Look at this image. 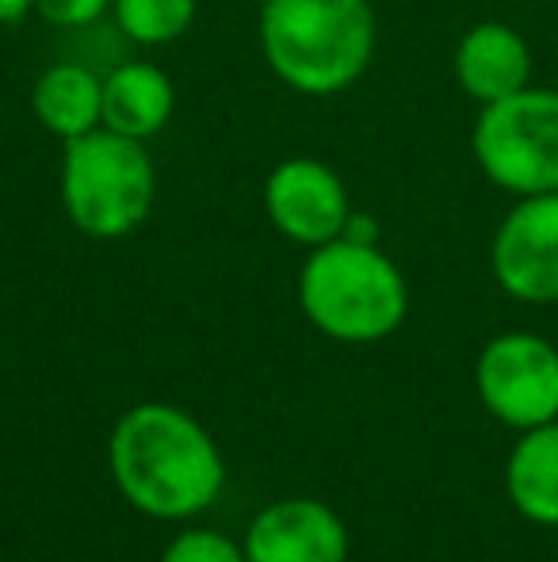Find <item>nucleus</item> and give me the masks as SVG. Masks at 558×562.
<instances>
[{"label": "nucleus", "instance_id": "nucleus-1", "mask_svg": "<svg viewBox=\"0 0 558 562\" xmlns=\"http://www.w3.org/2000/svg\"><path fill=\"white\" fill-rule=\"evenodd\" d=\"M107 463L119 494L146 517L203 513L226 482L223 451L192 414L164 402L135 406L112 432Z\"/></svg>", "mask_w": 558, "mask_h": 562}, {"label": "nucleus", "instance_id": "nucleus-2", "mask_svg": "<svg viewBox=\"0 0 558 562\" xmlns=\"http://www.w3.org/2000/svg\"><path fill=\"white\" fill-rule=\"evenodd\" d=\"M257 43L291 92L337 97L367 74L379 23L372 0H261Z\"/></svg>", "mask_w": 558, "mask_h": 562}, {"label": "nucleus", "instance_id": "nucleus-3", "mask_svg": "<svg viewBox=\"0 0 558 562\" xmlns=\"http://www.w3.org/2000/svg\"><path fill=\"white\" fill-rule=\"evenodd\" d=\"M303 314L326 337L344 345H372L390 337L410 311L406 276L379 241L333 237L306 257L298 272Z\"/></svg>", "mask_w": 558, "mask_h": 562}, {"label": "nucleus", "instance_id": "nucleus-4", "mask_svg": "<svg viewBox=\"0 0 558 562\" xmlns=\"http://www.w3.org/2000/svg\"><path fill=\"white\" fill-rule=\"evenodd\" d=\"M58 195L69 223L96 241L135 234L157 200V169L146 142L123 138L107 126L66 142Z\"/></svg>", "mask_w": 558, "mask_h": 562}, {"label": "nucleus", "instance_id": "nucleus-5", "mask_svg": "<svg viewBox=\"0 0 558 562\" xmlns=\"http://www.w3.org/2000/svg\"><path fill=\"white\" fill-rule=\"evenodd\" d=\"M470 149L486 177L513 195L558 192V92L528 89L486 104Z\"/></svg>", "mask_w": 558, "mask_h": 562}, {"label": "nucleus", "instance_id": "nucleus-6", "mask_svg": "<svg viewBox=\"0 0 558 562\" xmlns=\"http://www.w3.org/2000/svg\"><path fill=\"white\" fill-rule=\"evenodd\" d=\"M482 406L509 429L558 422V348L536 334H501L475 363Z\"/></svg>", "mask_w": 558, "mask_h": 562}, {"label": "nucleus", "instance_id": "nucleus-7", "mask_svg": "<svg viewBox=\"0 0 558 562\" xmlns=\"http://www.w3.org/2000/svg\"><path fill=\"white\" fill-rule=\"evenodd\" d=\"M261 195L269 223L303 249L341 237L352 218L349 188L321 157H283L269 172Z\"/></svg>", "mask_w": 558, "mask_h": 562}, {"label": "nucleus", "instance_id": "nucleus-8", "mask_svg": "<svg viewBox=\"0 0 558 562\" xmlns=\"http://www.w3.org/2000/svg\"><path fill=\"white\" fill-rule=\"evenodd\" d=\"M493 280L521 303H558V192L521 195L490 249Z\"/></svg>", "mask_w": 558, "mask_h": 562}, {"label": "nucleus", "instance_id": "nucleus-9", "mask_svg": "<svg viewBox=\"0 0 558 562\" xmlns=\"http://www.w3.org/2000/svg\"><path fill=\"white\" fill-rule=\"evenodd\" d=\"M249 562H344V520L314 497H287L257 513L246 536Z\"/></svg>", "mask_w": 558, "mask_h": 562}, {"label": "nucleus", "instance_id": "nucleus-10", "mask_svg": "<svg viewBox=\"0 0 558 562\" xmlns=\"http://www.w3.org/2000/svg\"><path fill=\"white\" fill-rule=\"evenodd\" d=\"M455 81L478 108L498 104L532 85V46L509 23H475L455 46Z\"/></svg>", "mask_w": 558, "mask_h": 562}, {"label": "nucleus", "instance_id": "nucleus-11", "mask_svg": "<svg viewBox=\"0 0 558 562\" xmlns=\"http://www.w3.org/2000/svg\"><path fill=\"white\" fill-rule=\"evenodd\" d=\"M176 85L153 61H123L104 77V126L123 138L149 142L172 123Z\"/></svg>", "mask_w": 558, "mask_h": 562}, {"label": "nucleus", "instance_id": "nucleus-12", "mask_svg": "<svg viewBox=\"0 0 558 562\" xmlns=\"http://www.w3.org/2000/svg\"><path fill=\"white\" fill-rule=\"evenodd\" d=\"M31 112L50 138L66 146L104 126V77L81 61H58L38 74L31 89Z\"/></svg>", "mask_w": 558, "mask_h": 562}, {"label": "nucleus", "instance_id": "nucleus-13", "mask_svg": "<svg viewBox=\"0 0 558 562\" xmlns=\"http://www.w3.org/2000/svg\"><path fill=\"white\" fill-rule=\"evenodd\" d=\"M505 490L524 520L558 528V422L521 432L505 463Z\"/></svg>", "mask_w": 558, "mask_h": 562}, {"label": "nucleus", "instance_id": "nucleus-14", "mask_svg": "<svg viewBox=\"0 0 558 562\" xmlns=\"http://www.w3.org/2000/svg\"><path fill=\"white\" fill-rule=\"evenodd\" d=\"M200 0H115L112 15L119 31L138 46H169L195 23Z\"/></svg>", "mask_w": 558, "mask_h": 562}, {"label": "nucleus", "instance_id": "nucleus-15", "mask_svg": "<svg viewBox=\"0 0 558 562\" xmlns=\"http://www.w3.org/2000/svg\"><path fill=\"white\" fill-rule=\"evenodd\" d=\"M161 562H249L246 548L230 540L223 532H210V528H187L176 540L164 548Z\"/></svg>", "mask_w": 558, "mask_h": 562}, {"label": "nucleus", "instance_id": "nucleus-16", "mask_svg": "<svg viewBox=\"0 0 558 562\" xmlns=\"http://www.w3.org/2000/svg\"><path fill=\"white\" fill-rule=\"evenodd\" d=\"M115 0H35V15L46 20L50 27H89L100 15L112 12Z\"/></svg>", "mask_w": 558, "mask_h": 562}, {"label": "nucleus", "instance_id": "nucleus-17", "mask_svg": "<svg viewBox=\"0 0 558 562\" xmlns=\"http://www.w3.org/2000/svg\"><path fill=\"white\" fill-rule=\"evenodd\" d=\"M35 12V0H0V27L8 23H20L23 15Z\"/></svg>", "mask_w": 558, "mask_h": 562}]
</instances>
